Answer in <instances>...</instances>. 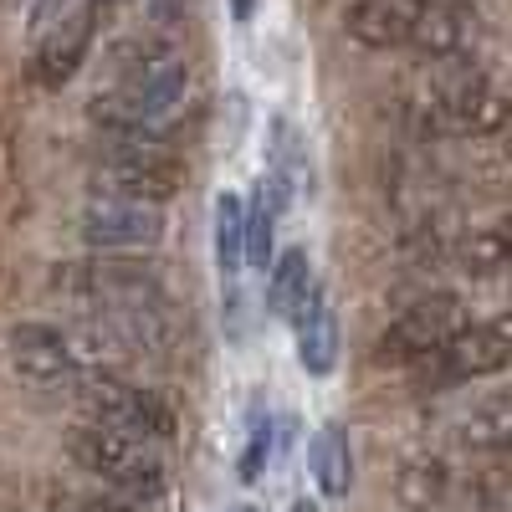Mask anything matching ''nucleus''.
Instances as JSON below:
<instances>
[{
    "label": "nucleus",
    "mask_w": 512,
    "mask_h": 512,
    "mask_svg": "<svg viewBox=\"0 0 512 512\" xmlns=\"http://www.w3.org/2000/svg\"><path fill=\"white\" fill-rule=\"evenodd\" d=\"M251 11H256V0H231V16L236 21H251Z\"/></svg>",
    "instance_id": "4be33fe9"
},
{
    "label": "nucleus",
    "mask_w": 512,
    "mask_h": 512,
    "mask_svg": "<svg viewBox=\"0 0 512 512\" xmlns=\"http://www.w3.org/2000/svg\"><path fill=\"white\" fill-rule=\"evenodd\" d=\"M308 466H313V482L323 497H349L354 487V446L344 436V425H323L308 446Z\"/></svg>",
    "instance_id": "dca6fc26"
},
{
    "label": "nucleus",
    "mask_w": 512,
    "mask_h": 512,
    "mask_svg": "<svg viewBox=\"0 0 512 512\" xmlns=\"http://www.w3.org/2000/svg\"><path fill=\"white\" fill-rule=\"evenodd\" d=\"M267 175L287 190V200H308L313 195V149H308V134L292 118H272Z\"/></svg>",
    "instance_id": "f8f14e48"
},
{
    "label": "nucleus",
    "mask_w": 512,
    "mask_h": 512,
    "mask_svg": "<svg viewBox=\"0 0 512 512\" xmlns=\"http://www.w3.org/2000/svg\"><path fill=\"white\" fill-rule=\"evenodd\" d=\"M6 354L21 384L31 390H77L82 379V354L72 344V333L52 328V323H16L6 333Z\"/></svg>",
    "instance_id": "1a4fd4ad"
},
{
    "label": "nucleus",
    "mask_w": 512,
    "mask_h": 512,
    "mask_svg": "<svg viewBox=\"0 0 512 512\" xmlns=\"http://www.w3.org/2000/svg\"><path fill=\"white\" fill-rule=\"evenodd\" d=\"M77 236L93 251H144L164 241V205L123 200V195H88L77 210Z\"/></svg>",
    "instance_id": "6e6552de"
},
{
    "label": "nucleus",
    "mask_w": 512,
    "mask_h": 512,
    "mask_svg": "<svg viewBox=\"0 0 512 512\" xmlns=\"http://www.w3.org/2000/svg\"><path fill=\"white\" fill-rule=\"evenodd\" d=\"M180 190H185V164L164 144H118L93 164V195L169 205Z\"/></svg>",
    "instance_id": "0eeeda50"
},
{
    "label": "nucleus",
    "mask_w": 512,
    "mask_h": 512,
    "mask_svg": "<svg viewBox=\"0 0 512 512\" xmlns=\"http://www.w3.org/2000/svg\"><path fill=\"white\" fill-rule=\"evenodd\" d=\"M62 451L88 477H98L103 487H113L128 502H154L164 492V456L154 441H139V436L113 431V425H98V420H77V425H67Z\"/></svg>",
    "instance_id": "7ed1b4c3"
},
{
    "label": "nucleus",
    "mask_w": 512,
    "mask_h": 512,
    "mask_svg": "<svg viewBox=\"0 0 512 512\" xmlns=\"http://www.w3.org/2000/svg\"><path fill=\"white\" fill-rule=\"evenodd\" d=\"M175 6H180V0H149V11H154V21H169V16H175Z\"/></svg>",
    "instance_id": "412c9836"
},
{
    "label": "nucleus",
    "mask_w": 512,
    "mask_h": 512,
    "mask_svg": "<svg viewBox=\"0 0 512 512\" xmlns=\"http://www.w3.org/2000/svg\"><path fill=\"white\" fill-rule=\"evenodd\" d=\"M210 231H216V267H221V277L236 282L241 267H246V200L236 190H221L216 195Z\"/></svg>",
    "instance_id": "f3484780"
},
{
    "label": "nucleus",
    "mask_w": 512,
    "mask_h": 512,
    "mask_svg": "<svg viewBox=\"0 0 512 512\" xmlns=\"http://www.w3.org/2000/svg\"><path fill=\"white\" fill-rule=\"evenodd\" d=\"M272 461V420H256L251 425V441H246V456H241V482H256Z\"/></svg>",
    "instance_id": "6ab92c4d"
},
{
    "label": "nucleus",
    "mask_w": 512,
    "mask_h": 512,
    "mask_svg": "<svg viewBox=\"0 0 512 512\" xmlns=\"http://www.w3.org/2000/svg\"><path fill=\"white\" fill-rule=\"evenodd\" d=\"M62 512H144L139 502H128V497H62Z\"/></svg>",
    "instance_id": "aec40b11"
},
{
    "label": "nucleus",
    "mask_w": 512,
    "mask_h": 512,
    "mask_svg": "<svg viewBox=\"0 0 512 512\" xmlns=\"http://www.w3.org/2000/svg\"><path fill=\"white\" fill-rule=\"evenodd\" d=\"M466 328H472V308H466L456 292H431V297H420V303H410L400 318H390V328H384L379 344H374V364H384V369L431 364Z\"/></svg>",
    "instance_id": "39448f33"
},
{
    "label": "nucleus",
    "mask_w": 512,
    "mask_h": 512,
    "mask_svg": "<svg viewBox=\"0 0 512 512\" xmlns=\"http://www.w3.org/2000/svg\"><path fill=\"white\" fill-rule=\"evenodd\" d=\"M502 456H512V436H507V446H502Z\"/></svg>",
    "instance_id": "5701e85b"
},
{
    "label": "nucleus",
    "mask_w": 512,
    "mask_h": 512,
    "mask_svg": "<svg viewBox=\"0 0 512 512\" xmlns=\"http://www.w3.org/2000/svg\"><path fill=\"white\" fill-rule=\"evenodd\" d=\"M461 262L472 272H497V267H512V210L497 221H487L482 231H472L461 241Z\"/></svg>",
    "instance_id": "a211bd4d"
},
{
    "label": "nucleus",
    "mask_w": 512,
    "mask_h": 512,
    "mask_svg": "<svg viewBox=\"0 0 512 512\" xmlns=\"http://www.w3.org/2000/svg\"><path fill=\"white\" fill-rule=\"evenodd\" d=\"M292 333H297V364H303V374L328 379L338 369V313H333L323 287H318L313 303L303 308V318L292 323Z\"/></svg>",
    "instance_id": "ddd939ff"
},
{
    "label": "nucleus",
    "mask_w": 512,
    "mask_h": 512,
    "mask_svg": "<svg viewBox=\"0 0 512 512\" xmlns=\"http://www.w3.org/2000/svg\"><path fill=\"white\" fill-rule=\"evenodd\" d=\"M344 31L369 52L415 47L425 57H456L466 47V21L441 0H354Z\"/></svg>",
    "instance_id": "f03ea898"
},
{
    "label": "nucleus",
    "mask_w": 512,
    "mask_h": 512,
    "mask_svg": "<svg viewBox=\"0 0 512 512\" xmlns=\"http://www.w3.org/2000/svg\"><path fill=\"white\" fill-rule=\"evenodd\" d=\"M93 31H98V0L57 16V26L36 41V77H41V88H67V82L82 72V62H88V52H93Z\"/></svg>",
    "instance_id": "9b49d317"
},
{
    "label": "nucleus",
    "mask_w": 512,
    "mask_h": 512,
    "mask_svg": "<svg viewBox=\"0 0 512 512\" xmlns=\"http://www.w3.org/2000/svg\"><path fill=\"white\" fill-rule=\"evenodd\" d=\"M425 369L436 374V384H466V379H487V374L512 369V313L472 323L446 354H436Z\"/></svg>",
    "instance_id": "9d476101"
},
{
    "label": "nucleus",
    "mask_w": 512,
    "mask_h": 512,
    "mask_svg": "<svg viewBox=\"0 0 512 512\" xmlns=\"http://www.w3.org/2000/svg\"><path fill=\"white\" fill-rule=\"evenodd\" d=\"M287 205H292L287 190L272 175H262L256 195L246 200V267H262L267 272V262H277L272 246H277V221H282Z\"/></svg>",
    "instance_id": "2eb2a0df"
},
{
    "label": "nucleus",
    "mask_w": 512,
    "mask_h": 512,
    "mask_svg": "<svg viewBox=\"0 0 512 512\" xmlns=\"http://www.w3.org/2000/svg\"><path fill=\"white\" fill-rule=\"evenodd\" d=\"M236 512H256V507H236Z\"/></svg>",
    "instance_id": "b1692460"
},
{
    "label": "nucleus",
    "mask_w": 512,
    "mask_h": 512,
    "mask_svg": "<svg viewBox=\"0 0 512 512\" xmlns=\"http://www.w3.org/2000/svg\"><path fill=\"white\" fill-rule=\"evenodd\" d=\"M77 405L88 420L128 431L139 441H154V446H164L175 436V410H169V400H159L154 390H139V384H128L118 374H103V369H88L77 379Z\"/></svg>",
    "instance_id": "423d86ee"
},
{
    "label": "nucleus",
    "mask_w": 512,
    "mask_h": 512,
    "mask_svg": "<svg viewBox=\"0 0 512 512\" xmlns=\"http://www.w3.org/2000/svg\"><path fill=\"white\" fill-rule=\"evenodd\" d=\"M318 297V277H313V256L303 246H287L277 262H272V277H267V308L272 318L282 323H297L303 308Z\"/></svg>",
    "instance_id": "4468645a"
},
{
    "label": "nucleus",
    "mask_w": 512,
    "mask_h": 512,
    "mask_svg": "<svg viewBox=\"0 0 512 512\" xmlns=\"http://www.w3.org/2000/svg\"><path fill=\"white\" fill-rule=\"evenodd\" d=\"M410 113H415V128L431 139H492V134H507L512 98L472 72H461V77L431 72Z\"/></svg>",
    "instance_id": "20e7f679"
},
{
    "label": "nucleus",
    "mask_w": 512,
    "mask_h": 512,
    "mask_svg": "<svg viewBox=\"0 0 512 512\" xmlns=\"http://www.w3.org/2000/svg\"><path fill=\"white\" fill-rule=\"evenodd\" d=\"M52 287L72 297L77 308H88L98 328L123 338L128 349L169 354L180 338V308L169 303V292L154 272L103 256V262H67L52 272Z\"/></svg>",
    "instance_id": "f257e3e1"
}]
</instances>
